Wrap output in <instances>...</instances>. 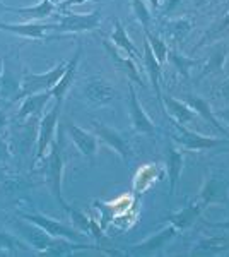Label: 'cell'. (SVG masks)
Instances as JSON below:
<instances>
[{"label":"cell","mask_w":229,"mask_h":257,"mask_svg":"<svg viewBox=\"0 0 229 257\" xmlns=\"http://www.w3.org/2000/svg\"><path fill=\"white\" fill-rule=\"evenodd\" d=\"M65 128H58L57 139H53L52 146H50L48 156H45V177L48 180L50 190L55 196V199L60 202L62 208H67V202L62 197V177H64L65 168V143H64Z\"/></svg>","instance_id":"1"},{"label":"cell","mask_w":229,"mask_h":257,"mask_svg":"<svg viewBox=\"0 0 229 257\" xmlns=\"http://www.w3.org/2000/svg\"><path fill=\"white\" fill-rule=\"evenodd\" d=\"M24 70L21 69V60L18 50H14L9 55L2 59V72H0V101L4 105H12L16 103L21 82H23Z\"/></svg>","instance_id":"2"},{"label":"cell","mask_w":229,"mask_h":257,"mask_svg":"<svg viewBox=\"0 0 229 257\" xmlns=\"http://www.w3.org/2000/svg\"><path fill=\"white\" fill-rule=\"evenodd\" d=\"M67 64L69 62L60 60L55 67L45 74H29L24 70L23 82H21V91H19L18 98H16V101L21 98L29 96V94L41 93V91H52L55 88L57 82L60 81V77L64 76L65 69H67Z\"/></svg>","instance_id":"3"},{"label":"cell","mask_w":229,"mask_h":257,"mask_svg":"<svg viewBox=\"0 0 229 257\" xmlns=\"http://www.w3.org/2000/svg\"><path fill=\"white\" fill-rule=\"evenodd\" d=\"M101 24V9H94L89 14H76V12H60L58 23L53 24L52 30L57 33H69V35H79V33L96 31Z\"/></svg>","instance_id":"4"},{"label":"cell","mask_w":229,"mask_h":257,"mask_svg":"<svg viewBox=\"0 0 229 257\" xmlns=\"http://www.w3.org/2000/svg\"><path fill=\"white\" fill-rule=\"evenodd\" d=\"M174 134L173 139L174 143H178L180 146L185 149V151H203V149H212L217 146H224V144H229V138L227 139H217V138H207V136H200L193 131H188L185 125L174 122Z\"/></svg>","instance_id":"5"},{"label":"cell","mask_w":229,"mask_h":257,"mask_svg":"<svg viewBox=\"0 0 229 257\" xmlns=\"http://www.w3.org/2000/svg\"><path fill=\"white\" fill-rule=\"evenodd\" d=\"M60 101H55L53 108L47 111L40 120V128H38V148H36V155L33 160V165H36L40 160H43L47 156L50 146L53 143V136H55V128L58 122V115H60Z\"/></svg>","instance_id":"6"},{"label":"cell","mask_w":229,"mask_h":257,"mask_svg":"<svg viewBox=\"0 0 229 257\" xmlns=\"http://www.w3.org/2000/svg\"><path fill=\"white\" fill-rule=\"evenodd\" d=\"M91 123H93L96 136L101 138V141H105L111 149H115L120 158L123 160V163H128V161L134 158V149H132L130 141H128V138H125L122 132L115 131V128L108 127L105 123L98 122V120H93Z\"/></svg>","instance_id":"7"},{"label":"cell","mask_w":229,"mask_h":257,"mask_svg":"<svg viewBox=\"0 0 229 257\" xmlns=\"http://www.w3.org/2000/svg\"><path fill=\"white\" fill-rule=\"evenodd\" d=\"M128 93H130V96H128V110H130V120L134 131L144 136H156V123L152 122L151 117L145 113L144 106L140 105L132 81H128Z\"/></svg>","instance_id":"8"},{"label":"cell","mask_w":229,"mask_h":257,"mask_svg":"<svg viewBox=\"0 0 229 257\" xmlns=\"http://www.w3.org/2000/svg\"><path fill=\"white\" fill-rule=\"evenodd\" d=\"M21 218L26 219L29 223H35L38 225L40 228H43L48 235L55 238H67V240H81L84 237L82 231H77V230H72V228L65 226L64 223L60 221H55L53 218H48V216H43V214H38V213H33V214H21Z\"/></svg>","instance_id":"9"},{"label":"cell","mask_w":229,"mask_h":257,"mask_svg":"<svg viewBox=\"0 0 229 257\" xmlns=\"http://www.w3.org/2000/svg\"><path fill=\"white\" fill-rule=\"evenodd\" d=\"M64 128H65V132H69L70 139L74 141V144H76L77 149L81 151V155L86 156L91 165H94L96 153H98V139H96V136L84 131V128L77 127L76 123H72V122L65 123Z\"/></svg>","instance_id":"10"},{"label":"cell","mask_w":229,"mask_h":257,"mask_svg":"<svg viewBox=\"0 0 229 257\" xmlns=\"http://www.w3.org/2000/svg\"><path fill=\"white\" fill-rule=\"evenodd\" d=\"M103 47H105L108 57L111 59V62L116 65V69L122 70L125 76L128 77V81L137 82V84L144 88L142 77H140V72H139V64H137L134 59H130V57H123L122 53L115 48V45L111 43V41L103 40Z\"/></svg>","instance_id":"11"},{"label":"cell","mask_w":229,"mask_h":257,"mask_svg":"<svg viewBox=\"0 0 229 257\" xmlns=\"http://www.w3.org/2000/svg\"><path fill=\"white\" fill-rule=\"evenodd\" d=\"M81 55H82V40H77V50H76V53H74L72 60L67 64V69H65L64 76L60 77V81H58L55 84V88L52 89V96L55 101H60V103L64 101L65 94H67L69 88L74 82V77H76L79 62H81Z\"/></svg>","instance_id":"12"},{"label":"cell","mask_w":229,"mask_h":257,"mask_svg":"<svg viewBox=\"0 0 229 257\" xmlns=\"http://www.w3.org/2000/svg\"><path fill=\"white\" fill-rule=\"evenodd\" d=\"M53 24H38V23H24V24H9L0 23V31H7L12 35L23 36L26 40L47 41V31L52 30Z\"/></svg>","instance_id":"13"},{"label":"cell","mask_w":229,"mask_h":257,"mask_svg":"<svg viewBox=\"0 0 229 257\" xmlns=\"http://www.w3.org/2000/svg\"><path fill=\"white\" fill-rule=\"evenodd\" d=\"M50 99H53L52 91H41V93L29 94L24 98L19 113L16 115L18 120H26L31 117H43V108L48 105Z\"/></svg>","instance_id":"14"},{"label":"cell","mask_w":229,"mask_h":257,"mask_svg":"<svg viewBox=\"0 0 229 257\" xmlns=\"http://www.w3.org/2000/svg\"><path fill=\"white\" fill-rule=\"evenodd\" d=\"M113 33L110 35V41L115 45L116 48L123 50L125 53H127L130 59H134L137 64H142L144 62V55L139 52V48L134 45V41L128 38L127 35V30H125L123 23L120 19H113Z\"/></svg>","instance_id":"15"},{"label":"cell","mask_w":229,"mask_h":257,"mask_svg":"<svg viewBox=\"0 0 229 257\" xmlns=\"http://www.w3.org/2000/svg\"><path fill=\"white\" fill-rule=\"evenodd\" d=\"M86 98L96 105H106L116 98V91L111 84L103 79H91L84 88Z\"/></svg>","instance_id":"16"},{"label":"cell","mask_w":229,"mask_h":257,"mask_svg":"<svg viewBox=\"0 0 229 257\" xmlns=\"http://www.w3.org/2000/svg\"><path fill=\"white\" fill-rule=\"evenodd\" d=\"M193 28V21L190 18H178L171 19L162 26V35H164V41H169L176 47L183 40L188 36V33Z\"/></svg>","instance_id":"17"},{"label":"cell","mask_w":229,"mask_h":257,"mask_svg":"<svg viewBox=\"0 0 229 257\" xmlns=\"http://www.w3.org/2000/svg\"><path fill=\"white\" fill-rule=\"evenodd\" d=\"M174 235H176V228H174L173 225L166 226L164 230H161L159 233H156L154 237L147 238L145 242L139 243V245H134V248L130 250V254L140 255V254H151V252L159 250V248L164 247L166 243L174 237Z\"/></svg>","instance_id":"18"},{"label":"cell","mask_w":229,"mask_h":257,"mask_svg":"<svg viewBox=\"0 0 229 257\" xmlns=\"http://www.w3.org/2000/svg\"><path fill=\"white\" fill-rule=\"evenodd\" d=\"M162 106L168 110V113L171 115V118L178 123H186L193 122L197 113L193 111V108L188 105L186 101H180V99L173 98V96H162Z\"/></svg>","instance_id":"19"},{"label":"cell","mask_w":229,"mask_h":257,"mask_svg":"<svg viewBox=\"0 0 229 257\" xmlns=\"http://www.w3.org/2000/svg\"><path fill=\"white\" fill-rule=\"evenodd\" d=\"M19 230L23 231L24 238L28 240L29 245H33V248H36V250H40V252H45L47 248L53 245V242H55V237L48 235L43 228H40L38 225H35V223H33V226L19 223Z\"/></svg>","instance_id":"20"},{"label":"cell","mask_w":229,"mask_h":257,"mask_svg":"<svg viewBox=\"0 0 229 257\" xmlns=\"http://www.w3.org/2000/svg\"><path fill=\"white\" fill-rule=\"evenodd\" d=\"M144 65H145V70H147V76L151 79V84H152V89L156 93L157 99L162 105V93H161V64L159 60L156 59V55L152 53L151 47H149L147 40L144 38Z\"/></svg>","instance_id":"21"},{"label":"cell","mask_w":229,"mask_h":257,"mask_svg":"<svg viewBox=\"0 0 229 257\" xmlns=\"http://www.w3.org/2000/svg\"><path fill=\"white\" fill-rule=\"evenodd\" d=\"M185 101L188 103L191 108H193L195 113H198L203 120H205V122H209L210 125L215 128V131L220 132L222 136H227V131L224 128L222 123L219 122V118L214 115V111L210 110V105H209V101H207V99H202L198 96H193V94H188V96L185 98Z\"/></svg>","instance_id":"22"},{"label":"cell","mask_w":229,"mask_h":257,"mask_svg":"<svg viewBox=\"0 0 229 257\" xmlns=\"http://www.w3.org/2000/svg\"><path fill=\"white\" fill-rule=\"evenodd\" d=\"M57 11V6L52 4L50 0H41L40 4L33 7H9V12L23 16L24 19H28L29 23H35L40 19H47L50 16H53V12Z\"/></svg>","instance_id":"23"},{"label":"cell","mask_w":229,"mask_h":257,"mask_svg":"<svg viewBox=\"0 0 229 257\" xmlns=\"http://www.w3.org/2000/svg\"><path fill=\"white\" fill-rule=\"evenodd\" d=\"M166 170H168V178H169V194H174L176 185L180 182L181 170H183V153L180 149H176L171 144L168 146V161H166Z\"/></svg>","instance_id":"24"},{"label":"cell","mask_w":229,"mask_h":257,"mask_svg":"<svg viewBox=\"0 0 229 257\" xmlns=\"http://www.w3.org/2000/svg\"><path fill=\"white\" fill-rule=\"evenodd\" d=\"M203 208H205V204H203L202 201L200 202H191V204L185 206L181 211L173 213L171 216H169V221H171V225L176 228V230L178 228H186V226H190L198 216H200Z\"/></svg>","instance_id":"25"},{"label":"cell","mask_w":229,"mask_h":257,"mask_svg":"<svg viewBox=\"0 0 229 257\" xmlns=\"http://www.w3.org/2000/svg\"><path fill=\"white\" fill-rule=\"evenodd\" d=\"M144 36L145 40H147L149 47H151L152 53L156 55V59L159 60V64L162 65L164 62H168V52H169V47L168 43H166L164 40L161 38L159 35H156V33H151V30H144Z\"/></svg>","instance_id":"26"},{"label":"cell","mask_w":229,"mask_h":257,"mask_svg":"<svg viewBox=\"0 0 229 257\" xmlns=\"http://www.w3.org/2000/svg\"><path fill=\"white\" fill-rule=\"evenodd\" d=\"M168 60L171 62L173 67L178 70V74L185 77V79H188L190 70L198 64V62L195 60V59H190V57L181 55V53H178L174 48H169V52H168Z\"/></svg>","instance_id":"27"},{"label":"cell","mask_w":229,"mask_h":257,"mask_svg":"<svg viewBox=\"0 0 229 257\" xmlns=\"http://www.w3.org/2000/svg\"><path fill=\"white\" fill-rule=\"evenodd\" d=\"M226 53H227V50L224 47L215 48L214 52H212V55L205 60V64L202 65V70H200V76H198V79H202V77H205L207 74L215 72L217 69L222 67V62H224V59H226Z\"/></svg>","instance_id":"28"},{"label":"cell","mask_w":229,"mask_h":257,"mask_svg":"<svg viewBox=\"0 0 229 257\" xmlns=\"http://www.w3.org/2000/svg\"><path fill=\"white\" fill-rule=\"evenodd\" d=\"M227 247H229L227 238H209L197 243L193 254H217V252L226 250Z\"/></svg>","instance_id":"29"},{"label":"cell","mask_w":229,"mask_h":257,"mask_svg":"<svg viewBox=\"0 0 229 257\" xmlns=\"http://www.w3.org/2000/svg\"><path fill=\"white\" fill-rule=\"evenodd\" d=\"M227 30H229V9L226 11V14H224V18L220 19L219 23L215 24V26L212 28V30H210L209 33H207L205 36H203L200 43H198L197 47H195V50H197V48H200V47H203V45H205V43H209L210 40L219 38V36L222 35V33H226Z\"/></svg>","instance_id":"30"},{"label":"cell","mask_w":229,"mask_h":257,"mask_svg":"<svg viewBox=\"0 0 229 257\" xmlns=\"http://www.w3.org/2000/svg\"><path fill=\"white\" fill-rule=\"evenodd\" d=\"M132 9H134V14L137 21L142 24V30H147L151 28V14H149V9L147 6L144 4V0H132Z\"/></svg>","instance_id":"31"},{"label":"cell","mask_w":229,"mask_h":257,"mask_svg":"<svg viewBox=\"0 0 229 257\" xmlns=\"http://www.w3.org/2000/svg\"><path fill=\"white\" fill-rule=\"evenodd\" d=\"M65 209L69 211V214H70V218H72V221L79 226V231H82L84 235H89V218H87L86 214H82L81 211H76V209L69 208V206Z\"/></svg>","instance_id":"32"},{"label":"cell","mask_w":229,"mask_h":257,"mask_svg":"<svg viewBox=\"0 0 229 257\" xmlns=\"http://www.w3.org/2000/svg\"><path fill=\"white\" fill-rule=\"evenodd\" d=\"M86 2H89V0H62V2L57 6V11L58 12H65V11H69L70 7L82 6V4H86Z\"/></svg>","instance_id":"33"},{"label":"cell","mask_w":229,"mask_h":257,"mask_svg":"<svg viewBox=\"0 0 229 257\" xmlns=\"http://www.w3.org/2000/svg\"><path fill=\"white\" fill-rule=\"evenodd\" d=\"M217 96H219V98H222V99H226V101H229V79L224 81V84L220 86Z\"/></svg>","instance_id":"34"},{"label":"cell","mask_w":229,"mask_h":257,"mask_svg":"<svg viewBox=\"0 0 229 257\" xmlns=\"http://www.w3.org/2000/svg\"><path fill=\"white\" fill-rule=\"evenodd\" d=\"M6 123H7L6 113H4V110H0V131H2V128L6 127Z\"/></svg>","instance_id":"35"},{"label":"cell","mask_w":229,"mask_h":257,"mask_svg":"<svg viewBox=\"0 0 229 257\" xmlns=\"http://www.w3.org/2000/svg\"><path fill=\"white\" fill-rule=\"evenodd\" d=\"M149 4H151V7H154V9H157L161 6V0H149Z\"/></svg>","instance_id":"36"},{"label":"cell","mask_w":229,"mask_h":257,"mask_svg":"<svg viewBox=\"0 0 229 257\" xmlns=\"http://www.w3.org/2000/svg\"><path fill=\"white\" fill-rule=\"evenodd\" d=\"M0 12H9V6H6L2 0H0Z\"/></svg>","instance_id":"37"},{"label":"cell","mask_w":229,"mask_h":257,"mask_svg":"<svg viewBox=\"0 0 229 257\" xmlns=\"http://www.w3.org/2000/svg\"><path fill=\"white\" fill-rule=\"evenodd\" d=\"M209 0H195V6L197 7H200V6H203V4H207Z\"/></svg>","instance_id":"38"},{"label":"cell","mask_w":229,"mask_h":257,"mask_svg":"<svg viewBox=\"0 0 229 257\" xmlns=\"http://www.w3.org/2000/svg\"><path fill=\"white\" fill-rule=\"evenodd\" d=\"M50 2H52V4H55V6H58V4H60L62 0H50Z\"/></svg>","instance_id":"39"},{"label":"cell","mask_w":229,"mask_h":257,"mask_svg":"<svg viewBox=\"0 0 229 257\" xmlns=\"http://www.w3.org/2000/svg\"><path fill=\"white\" fill-rule=\"evenodd\" d=\"M226 118L229 120V111H227V113H226Z\"/></svg>","instance_id":"40"}]
</instances>
